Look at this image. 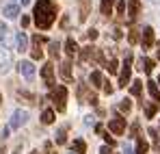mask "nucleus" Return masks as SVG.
I'll use <instances>...</instances> for the list:
<instances>
[{
    "mask_svg": "<svg viewBox=\"0 0 160 154\" xmlns=\"http://www.w3.org/2000/svg\"><path fill=\"white\" fill-rule=\"evenodd\" d=\"M147 91H149V96L154 98V102H160V87H158V82L149 80V82H147Z\"/></svg>",
    "mask_w": 160,
    "mask_h": 154,
    "instance_id": "2eb2a0df",
    "label": "nucleus"
},
{
    "mask_svg": "<svg viewBox=\"0 0 160 154\" xmlns=\"http://www.w3.org/2000/svg\"><path fill=\"white\" fill-rule=\"evenodd\" d=\"M123 154H134V150L130 148V146H126V150H123Z\"/></svg>",
    "mask_w": 160,
    "mask_h": 154,
    "instance_id": "a18cd8bd",
    "label": "nucleus"
},
{
    "mask_svg": "<svg viewBox=\"0 0 160 154\" xmlns=\"http://www.w3.org/2000/svg\"><path fill=\"white\" fill-rule=\"evenodd\" d=\"M106 67H108V72H110V74H117V70H119V63H117L115 59H110V61L106 63Z\"/></svg>",
    "mask_w": 160,
    "mask_h": 154,
    "instance_id": "cd10ccee",
    "label": "nucleus"
},
{
    "mask_svg": "<svg viewBox=\"0 0 160 154\" xmlns=\"http://www.w3.org/2000/svg\"><path fill=\"white\" fill-rule=\"evenodd\" d=\"M28 24H30V18H28V15H22V26L26 28Z\"/></svg>",
    "mask_w": 160,
    "mask_h": 154,
    "instance_id": "4c0bfd02",
    "label": "nucleus"
},
{
    "mask_svg": "<svg viewBox=\"0 0 160 154\" xmlns=\"http://www.w3.org/2000/svg\"><path fill=\"white\" fill-rule=\"evenodd\" d=\"M104 141H106V146H115V139L108 137V135H104Z\"/></svg>",
    "mask_w": 160,
    "mask_h": 154,
    "instance_id": "e433bc0d",
    "label": "nucleus"
},
{
    "mask_svg": "<svg viewBox=\"0 0 160 154\" xmlns=\"http://www.w3.org/2000/svg\"><path fill=\"white\" fill-rule=\"evenodd\" d=\"M117 13H119V15H123V13H126V2H123V0H119V2H117Z\"/></svg>",
    "mask_w": 160,
    "mask_h": 154,
    "instance_id": "473e14b6",
    "label": "nucleus"
},
{
    "mask_svg": "<svg viewBox=\"0 0 160 154\" xmlns=\"http://www.w3.org/2000/svg\"><path fill=\"white\" fill-rule=\"evenodd\" d=\"M95 132H98V135H102V137H104V135H106V132H104V128H102V126H95Z\"/></svg>",
    "mask_w": 160,
    "mask_h": 154,
    "instance_id": "37998d69",
    "label": "nucleus"
},
{
    "mask_svg": "<svg viewBox=\"0 0 160 154\" xmlns=\"http://www.w3.org/2000/svg\"><path fill=\"white\" fill-rule=\"evenodd\" d=\"M141 46H143V50H147V48H152V46H154V28H152V26H145V28H143Z\"/></svg>",
    "mask_w": 160,
    "mask_h": 154,
    "instance_id": "0eeeda50",
    "label": "nucleus"
},
{
    "mask_svg": "<svg viewBox=\"0 0 160 154\" xmlns=\"http://www.w3.org/2000/svg\"><path fill=\"white\" fill-rule=\"evenodd\" d=\"M20 74L26 78V80H30V78L35 76V65H32V61H20Z\"/></svg>",
    "mask_w": 160,
    "mask_h": 154,
    "instance_id": "1a4fd4ad",
    "label": "nucleus"
},
{
    "mask_svg": "<svg viewBox=\"0 0 160 154\" xmlns=\"http://www.w3.org/2000/svg\"><path fill=\"white\" fill-rule=\"evenodd\" d=\"M26 122H28L26 111H15V113H13V119H11V128H22Z\"/></svg>",
    "mask_w": 160,
    "mask_h": 154,
    "instance_id": "6e6552de",
    "label": "nucleus"
},
{
    "mask_svg": "<svg viewBox=\"0 0 160 154\" xmlns=\"http://www.w3.org/2000/svg\"><path fill=\"white\" fill-rule=\"evenodd\" d=\"M108 130L112 135H123L126 132V117H115L108 122Z\"/></svg>",
    "mask_w": 160,
    "mask_h": 154,
    "instance_id": "39448f33",
    "label": "nucleus"
},
{
    "mask_svg": "<svg viewBox=\"0 0 160 154\" xmlns=\"http://www.w3.org/2000/svg\"><path fill=\"white\" fill-rule=\"evenodd\" d=\"M9 130H11L9 126H4V128H2V137H9Z\"/></svg>",
    "mask_w": 160,
    "mask_h": 154,
    "instance_id": "c03bdc74",
    "label": "nucleus"
},
{
    "mask_svg": "<svg viewBox=\"0 0 160 154\" xmlns=\"http://www.w3.org/2000/svg\"><path fill=\"white\" fill-rule=\"evenodd\" d=\"M30 56H32L35 61H39V59H43V50H41V48H32V52H30Z\"/></svg>",
    "mask_w": 160,
    "mask_h": 154,
    "instance_id": "7c9ffc66",
    "label": "nucleus"
},
{
    "mask_svg": "<svg viewBox=\"0 0 160 154\" xmlns=\"http://www.w3.org/2000/svg\"><path fill=\"white\" fill-rule=\"evenodd\" d=\"M149 150V143L145 141V139H138V143H136V154H147Z\"/></svg>",
    "mask_w": 160,
    "mask_h": 154,
    "instance_id": "4be33fe9",
    "label": "nucleus"
},
{
    "mask_svg": "<svg viewBox=\"0 0 160 154\" xmlns=\"http://www.w3.org/2000/svg\"><path fill=\"white\" fill-rule=\"evenodd\" d=\"M100 154H112V152H110V148H108V146H104V148L100 150Z\"/></svg>",
    "mask_w": 160,
    "mask_h": 154,
    "instance_id": "a19ab883",
    "label": "nucleus"
},
{
    "mask_svg": "<svg viewBox=\"0 0 160 154\" xmlns=\"http://www.w3.org/2000/svg\"><path fill=\"white\" fill-rule=\"evenodd\" d=\"M65 132H67V128H65V126H63V128H58V132H56V143H58V146H63V143L67 141Z\"/></svg>",
    "mask_w": 160,
    "mask_h": 154,
    "instance_id": "a878e982",
    "label": "nucleus"
},
{
    "mask_svg": "<svg viewBox=\"0 0 160 154\" xmlns=\"http://www.w3.org/2000/svg\"><path fill=\"white\" fill-rule=\"evenodd\" d=\"M30 154H39V152H30Z\"/></svg>",
    "mask_w": 160,
    "mask_h": 154,
    "instance_id": "09e8293b",
    "label": "nucleus"
},
{
    "mask_svg": "<svg viewBox=\"0 0 160 154\" xmlns=\"http://www.w3.org/2000/svg\"><path fill=\"white\" fill-rule=\"evenodd\" d=\"M158 61H160V48H158Z\"/></svg>",
    "mask_w": 160,
    "mask_h": 154,
    "instance_id": "de8ad7c7",
    "label": "nucleus"
},
{
    "mask_svg": "<svg viewBox=\"0 0 160 154\" xmlns=\"http://www.w3.org/2000/svg\"><path fill=\"white\" fill-rule=\"evenodd\" d=\"M50 100H52L56 111H65V109H67V89H65L63 85H61V87H54Z\"/></svg>",
    "mask_w": 160,
    "mask_h": 154,
    "instance_id": "f03ea898",
    "label": "nucleus"
},
{
    "mask_svg": "<svg viewBox=\"0 0 160 154\" xmlns=\"http://www.w3.org/2000/svg\"><path fill=\"white\" fill-rule=\"evenodd\" d=\"M15 46H18V50L20 52H26L28 50V37L24 33H18V37H15Z\"/></svg>",
    "mask_w": 160,
    "mask_h": 154,
    "instance_id": "dca6fc26",
    "label": "nucleus"
},
{
    "mask_svg": "<svg viewBox=\"0 0 160 154\" xmlns=\"http://www.w3.org/2000/svg\"><path fill=\"white\" fill-rule=\"evenodd\" d=\"M13 154H20V152H13Z\"/></svg>",
    "mask_w": 160,
    "mask_h": 154,
    "instance_id": "8fccbe9b",
    "label": "nucleus"
},
{
    "mask_svg": "<svg viewBox=\"0 0 160 154\" xmlns=\"http://www.w3.org/2000/svg\"><path fill=\"white\" fill-rule=\"evenodd\" d=\"M78 7H80L78 20H80V22H84V20L89 18V13H91V0H78Z\"/></svg>",
    "mask_w": 160,
    "mask_h": 154,
    "instance_id": "9d476101",
    "label": "nucleus"
},
{
    "mask_svg": "<svg viewBox=\"0 0 160 154\" xmlns=\"http://www.w3.org/2000/svg\"><path fill=\"white\" fill-rule=\"evenodd\" d=\"M158 82H160V80H158Z\"/></svg>",
    "mask_w": 160,
    "mask_h": 154,
    "instance_id": "603ef678",
    "label": "nucleus"
},
{
    "mask_svg": "<svg viewBox=\"0 0 160 154\" xmlns=\"http://www.w3.org/2000/svg\"><path fill=\"white\" fill-rule=\"evenodd\" d=\"M112 2H115V0H102L100 7H102V13H104V15H110V13H112Z\"/></svg>",
    "mask_w": 160,
    "mask_h": 154,
    "instance_id": "5701e85b",
    "label": "nucleus"
},
{
    "mask_svg": "<svg viewBox=\"0 0 160 154\" xmlns=\"http://www.w3.org/2000/svg\"><path fill=\"white\" fill-rule=\"evenodd\" d=\"M130 74H132V54L126 52V61H123V67L119 74V87H126L130 82Z\"/></svg>",
    "mask_w": 160,
    "mask_h": 154,
    "instance_id": "7ed1b4c3",
    "label": "nucleus"
},
{
    "mask_svg": "<svg viewBox=\"0 0 160 154\" xmlns=\"http://www.w3.org/2000/svg\"><path fill=\"white\" fill-rule=\"evenodd\" d=\"M104 91H106L108 96H110V93H112V85H108V82H104Z\"/></svg>",
    "mask_w": 160,
    "mask_h": 154,
    "instance_id": "ea45409f",
    "label": "nucleus"
},
{
    "mask_svg": "<svg viewBox=\"0 0 160 154\" xmlns=\"http://www.w3.org/2000/svg\"><path fill=\"white\" fill-rule=\"evenodd\" d=\"M20 96H24V98H26L28 102H37V98H35L32 93H28V91H20Z\"/></svg>",
    "mask_w": 160,
    "mask_h": 154,
    "instance_id": "f704fd0d",
    "label": "nucleus"
},
{
    "mask_svg": "<svg viewBox=\"0 0 160 154\" xmlns=\"http://www.w3.org/2000/svg\"><path fill=\"white\" fill-rule=\"evenodd\" d=\"M41 122H43V124H52L54 122V111L52 109H46V111L41 113Z\"/></svg>",
    "mask_w": 160,
    "mask_h": 154,
    "instance_id": "412c9836",
    "label": "nucleus"
},
{
    "mask_svg": "<svg viewBox=\"0 0 160 154\" xmlns=\"http://www.w3.org/2000/svg\"><path fill=\"white\" fill-rule=\"evenodd\" d=\"M28 2H30V0H22V7H24V4H28Z\"/></svg>",
    "mask_w": 160,
    "mask_h": 154,
    "instance_id": "49530a36",
    "label": "nucleus"
},
{
    "mask_svg": "<svg viewBox=\"0 0 160 154\" xmlns=\"http://www.w3.org/2000/svg\"><path fill=\"white\" fill-rule=\"evenodd\" d=\"M93 50H95L93 46H87V48H82V52H80V61H82V63H84V61H89V59L93 56Z\"/></svg>",
    "mask_w": 160,
    "mask_h": 154,
    "instance_id": "aec40b11",
    "label": "nucleus"
},
{
    "mask_svg": "<svg viewBox=\"0 0 160 154\" xmlns=\"http://www.w3.org/2000/svg\"><path fill=\"white\" fill-rule=\"evenodd\" d=\"M32 18H35V24L39 26L41 30H48L54 24V20H56V4L52 0H39L35 4Z\"/></svg>",
    "mask_w": 160,
    "mask_h": 154,
    "instance_id": "f257e3e1",
    "label": "nucleus"
},
{
    "mask_svg": "<svg viewBox=\"0 0 160 154\" xmlns=\"http://www.w3.org/2000/svg\"><path fill=\"white\" fill-rule=\"evenodd\" d=\"M136 132H138V126H136V124H134L132 128H130V137H138V135H136Z\"/></svg>",
    "mask_w": 160,
    "mask_h": 154,
    "instance_id": "58836bf2",
    "label": "nucleus"
},
{
    "mask_svg": "<svg viewBox=\"0 0 160 154\" xmlns=\"http://www.w3.org/2000/svg\"><path fill=\"white\" fill-rule=\"evenodd\" d=\"M91 85L93 87H104V76H102V72H91Z\"/></svg>",
    "mask_w": 160,
    "mask_h": 154,
    "instance_id": "6ab92c4d",
    "label": "nucleus"
},
{
    "mask_svg": "<svg viewBox=\"0 0 160 154\" xmlns=\"http://www.w3.org/2000/svg\"><path fill=\"white\" fill-rule=\"evenodd\" d=\"M0 100H2V98H0Z\"/></svg>",
    "mask_w": 160,
    "mask_h": 154,
    "instance_id": "3c124183",
    "label": "nucleus"
},
{
    "mask_svg": "<svg viewBox=\"0 0 160 154\" xmlns=\"http://www.w3.org/2000/svg\"><path fill=\"white\" fill-rule=\"evenodd\" d=\"M74 150H76V154H87V146H84L82 139H76L74 141Z\"/></svg>",
    "mask_w": 160,
    "mask_h": 154,
    "instance_id": "b1692460",
    "label": "nucleus"
},
{
    "mask_svg": "<svg viewBox=\"0 0 160 154\" xmlns=\"http://www.w3.org/2000/svg\"><path fill=\"white\" fill-rule=\"evenodd\" d=\"M141 91H143V80H134V85L130 87V93L132 96H141Z\"/></svg>",
    "mask_w": 160,
    "mask_h": 154,
    "instance_id": "393cba45",
    "label": "nucleus"
},
{
    "mask_svg": "<svg viewBox=\"0 0 160 154\" xmlns=\"http://www.w3.org/2000/svg\"><path fill=\"white\" fill-rule=\"evenodd\" d=\"M78 96H80V100H82V102H91V104H98V96H95L93 91H89L84 82H80V85H78Z\"/></svg>",
    "mask_w": 160,
    "mask_h": 154,
    "instance_id": "20e7f679",
    "label": "nucleus"
},
{
    "mask_svg": "<svg viewBox=\"0 0 160 154\" xmlns=\"http://www.w3.org/2000/svg\"><path fill=\"white\" fill-rule=\"evenodd\" d=\"M119 109H121L123 113H130V111H132V102L126 98V100H121V102H119Z\"/></svg>",
    "mask_w": 160,
    "mask_h": 154,
    "instance_id": "bb28decb",
    "label": "nucleus"
},
{
    "mask_svg": "<svg viewBox=\"0 0 160 154\" xmlns=\"http://www.w3.org/2000/svg\"><path fill=\"white\" fill-rule=\"evenodd\" d=\"M93 59H95L100 65H106V61H104V54H102V50H98V48L93 50Z\"/></svg>",
    "mask_w": 160,
    "mask_h": 154,
    "instance_id": "c85d7f7f",
    "label": "nucleus"
},
{
    "mask_svg": "<svg viewBox=\"0 0 160 154\" xmlns=\"http://www.w3.org/2000/svg\"><path fill=\"white\" fill-rule=\"evenodd\" d=\"M128 41H130V44H136V41H138V30H130V35H128Z\"/></svg>",
    "mask_w": 160,
    "mask_h": 154,
    "instance_id": "2f4dec72",
    "label": "nucleus"
},
{
    "mask_svg": "<svg viewBox=\"0 0 160 154\" xmlns=\"http://www.w3.org/2000/svg\"><path fill=\"white\" fill-rule=\"evenodd\" d=\"M41 76H43L46 85H48L50 89L56 87V82H54V65H52V63H46V65L41 67Z\"/></svg>",
    "mask_w": 160,
    "mask_h": 154,
    "instance_id": "423d86ee",
    "label": "nucleus"
},
{
    "mask_svg": "<svg viewBox=\"0 0 160 154\" xmlns=\"http://www.w3.org/2000/svg\"><path fill=\"white\" fill-rule=\"evenodd\" d=\"M87 39H89V41H95V39H98V30H95V28H91V30L87 33Z\"/></svg>",
    "mask_w": 160,
    "mask_h": 154,
    "instance_id": "72a5a7b5",
    "label": "nucleus"
},
{
    "mask_svg": "<svg viewBox=\"0 0 160 154\" xmlns=\"http://www.w3.org/2000/svg\"><path fill=\"white\" fill-rule=\"evenodd\" d=\"M154 65H156V63H154L149 56H141V59H138V67H141L145 74H152V72H154Z\"/></svg>",
    "mask_w": 160,
    "mask_h": 154,
    "instance_id": "9b49d317",
    "label": "nucleus"
},
{
    "mask_svg": "<svg viewBox=\"0 0 160 154\" xmlns=\"http://www.w3.org/2000/svg\"><path fill=\"white\" fill-rule=\"evenodd\" d=\"M61 78L65 82H72V63L69 61H63L61 63Z\"/></svg>",
    "mask_w": 160,
    "mask_h": 154,
    "instance_id": "f8f14e48",
    "label": "nucleus"
},
{
    "mask_svg": "<svg viewBox=\"0 0 160 154\" xmlns=\"http://www.w3.org/2000/svg\"><path fill=\"white\" fill-rule=\"evenodd\" d=\"M46 152H48V154H54V152H52V143H50V141L46 143Z\"/></svg>",
    "mask_w": 160,
    "mask_h": 154,
    "instance_id": "79ce46f5",
    "label": "nucleus"
},
{
    "mask_svg": "<svg viewBox=\"0 0 160 154\" xmlns=\"http://www.w3.org/2000/svg\"><path fill=\"white\" fill-rule=\"evenodd\" d=\"M58 52H61V44L58 41H50V54L52 56H58Z\"/></svg>",
    "mask_w": 160,
    "mask_h": 154,
    "instance_id": "c756f323",
    "label": "nucleus"
},
{
    "mask_svg": "<svg viewBox=\"0 0 160 154\" xmlns=\"http://www.w3.org/2000/svg\"><path fill=\"white\" fill-rule=\"evenodd\" d=\"M158 104L160 102H145L143 104V111H145V117H156V113H158Z\"/></svg>",
    "mask_w": 160,
    "mask_h": 154,
    "instance_id": "ddd939ff",
    "label": "nucleus"
},
{
    "mask_svg": "<svg viewBox=\"0 0 160 154\" xmlns=\"http://www.w3.org/2000/svg\"><path fill=\"white\" fill-rule=\"evenodd\" d=\"M138 11H141V2H138V0H130V2H128V15H130V22H134V18L138 15Z\"/></svg>",
    "mask_w": 160,
    "mask_h": 154,
    "instance_id": "4468645a",
    "label": "nucleus"
},
{
    "mask_svg": "<svg viewBox=\"0 0 160 154\" xmlns=\"http://www.w3.org/2000/svg\"><path fill=\"white\" fill-rule=\"evenodd\" d=\"M65 52H67L69 56H74V54L78 52V44L74 41V37H69V39L65 41Z\"/></svg>",
    "mask_w": 160,
    "mask_h": 154,
    "instance_id": "a211bd4d",
    "label": "nucleus"
},
{
    "mask_svg": "<svg viewBox=\"0 0 160 154\" xmlns=\"http://www.w3.org/2000/svg\"><path fill=\"white\" fill-rule=\"evenodd\" d=\"M149 135H152L154 141H158V130H156V128H149Z\"/></svg>",
    "mask_w": 160,
    "mask_h": 154,
    "instance_id": "c9c22d12",
    "label": "nucleus"
},
{
    "mask_svg": "<svg viewBox=\"0 0 160 154\" xmlns=\"http://www.w3.org/2000/svg\"><path fill=\"white\" fill-rule=\"evenodd\" d=\"M18 13H20V7L18 4H7L4 7V18H9V20H13V18H18Z\"/></svg>",
    "mask_w": 160,
    "mask_h": 154,
    "instance_id": "f3484780",
    "label": "nucleus"
}]
</instances>
